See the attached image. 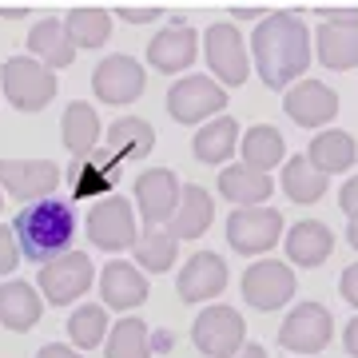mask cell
I'll return each mask as SVG.
<instances>
[{"label": "cell", "instance_id": "cell-13", "mask_svg": "<svg viewBox=\"0 0 358 358\" xmlns=\"http://www.w3.org/2000/svg\"><path fill=\"white\" fill-rule=\"evenodd\" d=\"M179 179L176 171H167V167H152V171H140L136 176V207H140V215L148 227L155 223H171L179 207Z\"/></svg>", "mask_w": 358, "mask_h": 358}, {"label": "cell", "instance_id": "cell-5", "mask_svg": "<svg viewBox=\"0 0 358 358\" xmlns=\"http://www.w3.org/2000/svg\"><path fill=\"white\" fill-rule=\"evenodd\" d=\"M64 171L52 159H0V192H8L20 203L56 199Z\"/></svg>", "mask_w": 358, "mask_h": 358}, {"label": "cell", "instance_id": "cell-23", "mask_svg": "<svg viewBox=\"0 0 358 358\" xmlns=\"http://www.w3.org/2000/svg\"><path fill=\"white\" fill-rule=\"evenodd\" d=\"M355 159H358L355 136H350V131H338V128L319 131V136L310 140V148H307V164L315 167V171H322L327 179L338 176V171H346Z\"/></svg>", "mask_w": 358, "mask_h": 358}, {"label": "cell", "instance_id": "cell-39", "mask_svg": "<svg viewBox=\"0 0 358 358\" xmlns=\"http://www.w3.org/2000/svg\"><path fill=\"white\" fill-rule=\"evenodd\" d=\"M155 8H124V13H120V20H128V24H152L155 20Z\"/></svg>", "mask_w": 358, "mask_h": 358}, {"label": "cell", "instance_id": "cell-31", "mask_svg": "<svg viewBox=\"0 0 358 358\" xmlns=\"http://www.w3.org/2000/svg\"><path fill=\"white\" fill-rule=\"evenodd\" d=\"M282 192L291 203H319L327 195V176L307 164V155H294L282 164Z\"/></svg>", "mask_w": 358, "mask_h": 358}, {"label": "cell", "instance_id": "cell-14", "mask_svg": "<svg viewBox=\"0 0 358 358\" xmlns=\"http://www.w3.org/2000/svg\"><path fill=\"white\" fill-rule=\"evenodd\" d=\"M282 108H287V115L299 128H322V124H331L334 115H338V96L322 80H299V84L287 88Z\"/></svg>", "mask_w": 358, "mask_h": 358}, {"label": "cell", "instance_id": "cell-30", "mask_svg": "<svg viewBox=\"0 0 358 358\" xmlns=\"http://www.w3.org/2000/svg\"><path fill=\"white\" fill-rule=\"evenodd\" d=\"M155 148V131L148 120L140 115H128V120H115L108 128V152L115 159H143V155Z\"/></svg>", "mask_w": 358, "mask_h": 358}, {"label": "cell", "instance_id": "cell-20", "mask_svg": "<svg viewBox=\"0 0 358 358\" xmlns=\"http://www.w3.org/2000/svg\"><path fill=\"white\" fill-rule=\"evenodd\" d=\"M211 219H215V203H211V192L199 187V183H187L183 192H179V207L176 215H171V227L167 235L171 239H199L207 227H211Z\"/></svg>", "mask_w": 358, "mask_h": 358}, {"label": "cell", "instance_id": "cell-17", "mask_svg": "<svg viewBox=\"0 0 358 358\" xmlns=\"http://www.w3.org/2000/svg\"><path fill=\"white\" fill-rule=\"evenodd\" d=\"M223 287H227V263H223V255H215V251L192 255L183 263V271H179V279H176V291H179L183 303H207V299H215Z\"/></svg>", "mask_w": 358, "mask_h": 358}, {"label": "cell", "instance_id": "cell-36", "mask_svg": "<svg viewBox=\"0 0 358 358\" xmlns=\"http://www.w3.org/2000/svg\"><path fill=\"white\" fill-rule=\"evenodd\" d=\"M16 263H20V247H16V235H13V227H0V275L16 271Z\"/></svg>", "mask_w": 358, "mask_h": 358}, {"label": "cell", "instance_id": "cell-10", "mask_svg": "<svg viewBox=\"0 0 358 358\" xmlns=\"http://www.w3.org/2000/svg\"><path fill=\"white\" fill-rule=\"evenodd\" d=\"M294 271L287 267V263H279V259H259V263H251V267L243 271V299L247 307L255 310H279L291 303L294 294Z\"/></svg>", "mask_w": 358, "mask_h": 358}, {"label": "cell", "instance_id": "cell-41", "mask_svg": "<svg viewBox=\"0 0 358 358\" xmlns=\"http://www.w3.org/2000/svg\"><path fill=\"white\" fill-rule=\"evenodd\" d=\"M343 343H346V350L358 358V315L350 322H346V331H343Z\"/></svg>", "mask_w": 358, "mask_h": 358}, {"label": "cell", "instance_id": "cell-25", "mask_svg": "<svg viewBox=\"0 0 358 358\" xmlns=\"http://www.w3.org/2000/svg\"><path fill=\"white\" fill-rule=\"evenodd\" d=\"M271 192H275L271 176L251 171V167H243V164L223 167V171H219V195L231 199L235 207H263L271 199Z\"/></svg>", "mask_w": 358, "mask_h": 358}, {"label": "cell", "instance_id": "cell-22", "mask_svg": "<svg viewBox=\"0 0 358 358\" xmlns=\"http://www.w3.org/2000/svg\"><path fill=\"white\" fill-rule=\"evenodd\" d=\"M334 251V235L319 219H303L287 231V255L294 267H322Z\"/></svg>", "mask_w": 358, "mask_h": 358}, {"label": "cell", "instance_id": "cell-3", "mask_svg": "<svg viewBox=\"0 0 358 358\" xmlns=\"http://www.w3.org/2000/svg\"><path fill=\"white\" fill-rule=\"evenodd\" d=\"M0 88L16 112H40L56 100V72H48L32 56H13L0 72Z\"/></svg>", "mask_w": 358, "mask_h": 358}, {"label": "cell", "instance_id": "cell-27", "mask_svg": "<svg viewBox=\"0 0 358 358\" xmlns=\"http://www.w3.org/2000/svg\"><path fill=\"white\" fill-rule=\"evenodd\" d=\"M239 148H243V167L263 171V176H271V167L287 164V140H282V131L271 128V124L247 128V136H243Z\"/></svg>", "mask_w": 358, "mask_h": 358}, {"label": "cell", "instance_id": "cell-19", "mask_svg": "<svg viewBox=\"0 0 358 358\" xmlns=\"http://www.w3.org/2000/svg\"><path fill=\"white\" fill-rule=\"evenodd\" d=\"M115 179H120V159H115L108 148H96V152L80 155L72 159L68 167V183H72V199H92V195H103L115 187Z\"/></svg>", "mask_w": 358, "mask_h": 358}, {"label": "cell", "instance_id": "cell-9", "mask_svg": "<svg viewBox=\"0 0 358 358\" xmlns=\"http://www.w3.org/2000/svg\"><path fill=\"white\" fill-rule=\"evenodd\" d=\"M88 239L100 251H128L136 247V211L124 195H103L88 211Z\"/></svg>", "mask_w": 358, "mask_h": 358}, {"label": "cell", "instance_id": "cell-8", "mask_svg": "<svg viewBox=\"0 0 358 358\" xmlns=\"http://www.w3.org/2000/svg\"><path fill=\"white\" fill-rule=\"evenodd\" d=\"M223 103H227V92L211 76H183L167 92V112L179 124H207L215 120V112H223Z\"/></svg>", "mask_w": 358, "mask_h": 358}, {"label": "cell", "instance_id": "cell-18", "mask_svg": "<svg viewBox=\"0 0 358 358\" xmlns=\"http://www.w3.org/2000/svg\"><path fill=\"white\" fill-rule=\"evenodd\" d=\"M319 64L331 72H350L358 64V16L346 20H322L319 36H315Z\"/></svg>", "mask_w": 358, "mask_h": 358}, {"label": "cell", "instance_id": "cell-21", "mask_svg": "<svg viewBox=\"0 0 358 358\" xmlns=\"http://www.w3.org/2000/svg\"><path fill=\"white\" fill-rule=\"evenodd\" d=\"M100 294H103L108 307L131 310V307H140L143 299H148V279L140 275V267L115 259V263H108V267L100 271Z\"/></svg>", "mask_w": 358, "mask_h": 358}, {"label": "cell", "instance_id": "cell-1", "mask_svg": "<svg viewBox=\"0 0 358 358\" xmlns=\"http://www.w3.org/2000/svg\"><path fill=\"white\" fill-rule=\"evenodd\" d=\"M251 68L267 88H291L310 68V32L299 13H267L251 32Z\"/></svg>", "mask_w": 358, "mask_h": 358}, {"label": "cell", "instance_id": "cell-7", "mask_svg": "<svg viewBox=\"0 0 358 358\" xmlns=\"http://www.w3.org/2000/svg\"><path fill=\"white\" fill-rule=\"evenodd\" d=\"M282 235V215L271 207H235L227 215V243L239 255H267Z\"/></svg>", "mask_w": 358, "mask_h": 358}, {"label": "cell", "instance_id": "cell-42", "mask_svg": "<svg viewBox=\"0 0 358 358\" xmlns=\"http://www.w3.org/2000/svg\"><path fill=\"white\" fill-rule=\"evenodd\" d=\"M231 358H267V350H263L259 343H243L239 350H235V355H231Z\"/></svg>", "mask_w": 358, "mask_h": 358}, {"label": "cell", "instance_id": "cell-4", "mask_svg": "<svg viewBox=\"0 0 358 358\" xmlns=\"http://www.w3.org/2000/svg\"><path fill=\"white\" fill-rule=\"evenodd\" d=\"M203 52H207V68L215 72V84L223 88H239L251 76V60H247V44L243 32L227 20H219L203 32Z\"/></svg>", "mask_w": 358, "mask_h": 358}, {"label": "cell", "instance_id": "cell-35", "mask_svg": "<svg viewBox=\"0 0 358 358\" xmlns=\"http://www.w3.org/2000/svg\"><path fill=\"white\" fill-rule=\"evenodd\" d=\"M68 334H72V343L80 350H92V346H100L108 338V310L103 307H80L72 310V319H68Z\"/></svg>", "mask_w": 358, "mask_h": 358}, {"label": "cell", "instance_id": "cell-12", "mask_svg": "<svg viewBox=\"0 0 358 358\" xmlns=\"http://www.w3.org/2000/svg\"><path fill=\"white\" fill-rule=\"evenodd\" d=\"M92 279H96V267H92V255H84V251H68V255L40 267V287L48 294V303H56V307L76 303L92 287Z\"/></svg>", "mask_w": 358, "mask_h": 358}, {"label": "cell", "instance_id": "cell-44", "mask_svg": "<svg viewBox=\"0 0 358 358\" xmlns=\"http://www.w3.org/2000/svg\"><path fill=\"white\" fill-rule=\"evenodd\" d=\"M346 243H350V247H355V251H358V219H355V223H350V227H346Z\"/></svg>", "mask_w": 358, "mask_h": 358}, {"label": "cell", "instance_id": "cell-2", "mask_svg": "<svg viewBox=\"0 0 358 358\" xmlns=\"http://www.w3.org/2000/svg\"><path fill=\"white\" fill-rule=\"evenodd\" d=\"M76 211L68 199H40V203H28L20 215L13 219V235L20 255L32 259V263H52V259L68 255V247L76 239Z\"/></svg>", "mask_w": 358, "mask_h": 358}, {"label": "cell", "instance_id": "cell-45", "mask_svg": "<svg viewBox=\"0 0 358 358\" xmlns=\"http://www.w3.org/2000/svg\"><path fill=\"white\" fill-rule=\"evenodd\" d=\"M0 207H4V192H0Z\"/></svg>", "mask_w": 358, "mask_h": 358}, {"label": "cell", "instance_id": "cell-26", "mask_svg": "<svg viewBox=\"0 0 358 358\" xmlns=\"http://www.w3.org/2000/svg\"><path fill=\"white\" fill-rule=\"evenodd\" d=\"M235 148H239V124L231 120V115H215V120H207L203 128L195 131V143L192 152L199 164H227L231 155H235Z\"/></svg>", "mask_w": 358, "mask_h": 358}, {"label": "cell", "instance_id": "cell-34", "mask_svg": "<svg viewBox=\"0 0 358 358\" xmlns=\"http://www.w3.org/2000/svg\"><path fill=\"white\" fill-rule=\"evenodd\" d=\"M176 255H179V243L164 227H148L140 239H136V263H140L143 271H152V275L167 271L176 263Z\"/></svg>", "mask_w": 358, "mask_h": 358}, {"label": "cell", "instance_id": "cell-29", "mask_svg": "<svg viewBox=\"0 0 358 358\" xmlns=\"http://www.w3.org/2000/svg\"><path fill=\"white\" fill-rule=\"evenodd\" d=\"M0 322L8 331L24 334L40 322V294L28 287V282H4L0 287Z\"/></svg>", "mask_w": 358, "mask_h": 358}, {"label": "cell", "instance_id": "cell-24", "mask_svg": "<svg viewBox=\"0 0 358 358\" xmlns=\"http://www.w3.org/2000/svg\"><path fill=\"white\" fill-rule=\"evenodd\" d=\"M28 52H32L48 72L52 68H68L76 60V48H72V40H68V32H64V20H56V16H44V20L32 24V32H28Z\"/></svg>", "mask_w": 358, "mask_h": 358}, {"label": "cell", "instance_id": "cell-28", "mask_svg": "<svg viewBox=\"0 0 358 358\" xmlns=\"http://www.w3.org/2000/svg\"><path fill=\"white\" fill-rule=\"evenodd\" d=\"M60 136H64V148L72 155H88L96 152V143H100V115L92 108L88 100H76L64 108V120H60Z\"/></svg>", "mask_w": 358, "mask_h": 358}, {"label": "cell", "instance_id": "cell-40", "mask_svg": "<svg viewBox=\"0 0 358 358\" xmlns=\"http://www.w3.org/2000/svg\"><path fill=\"white\" fill-rule=\"evenodd\" d=\"M36 358H80L72 346H60V343H48V346H40V355Z\"/></svg>", "mask_w": 358, "mask_h": 358}, {"label": "cell", "instance_id": "cell-33", "mask_svg": "<svg viewBox=\"0 0 358 358\" xmlns=\"http://www.w3.org/2000/svg\"><path fill=\"white\" fill-rule=\"evenodd\" d=\"M108 350L103 358H152V346H148V322L143 319H120L108 331Z\"/></svg>", "mask_w": 358, "mask_h": 358}, {"label": "cell", "instance_id": "cell-32", "mask_svg": "<svg viewBox=\"0 0 358 358\" xmlns=\"http://www.w3.org/2000/svg\"><path fill=\"white\" fill-rule=\"evenodd\" d=\"M64 32L72 40V48H100L112 36V16L103 8H72L64 16Z\"/></svg>", "mask_w": 358, "mask_h": 358}, {"label": "cell", "instance_id": "cell-38", "mask_svg": "<svg viewBox=\"0 0 358 358\" xmlns=\"http://www.w3.org/2000/svg\"><path fill=\"white\" fill-rule=\"evenodd\" d=\"M338 294H343L350 307H358V263H350V267L338 275Z\"/></svg>", "mask_w": 358, "mask_h": 358}, {"label": "cell", "instance_id": "cell-37", "mask_svg": "<svg viewBox=\"0 0 358 358\" xmlns=\"http://www.w3.org/2000/svg\"><path fill=\"white\" fill-rule=\"evenodd\" d=\"M338 207H343V215L355 223L358 219V176H350L343 183V192H338Z\"/></svg>", "mask_w": 358, "mask_h": 358}, {"label": "cell", "instance_id": "cell-15", "mask_svg": "<svg viewBox=\"0 0 358 358\" xmlns=\"http://www.w3.org/2000/svg\"><path fill=\"white\" fill-rule=\"evenodd\" d=\"M195 56H199V36H195L179 16L164 28V32H155L152 44H148V64H152L155 72H164V76H176L183 68H192Z\"/></svg>", "mask_w": 358, "mask_h": 358}, {"label": "cell", "instance_id": "cell-43", "mask_svg": "<svg viewBox=\"0 0 358 358\" xmlns=\"http://www.w3.org/2000/svg\"><path fill=\"white\" fill-rule=\"evenodd\" d=\"M235 16L239 20H263V13H255V8H235Z\"/></svg>", "mask_w": 358, "mask_h": 358}, {"label": "cell", "instance_id": "cell-6", "mask_svg": "<svg viewBox=\"0 0 358 358\" xmlns=\"http://www.w3.org/2000/svg\"><path fill=\"white\" fill-rule=\"evenodd\" d=\"M334 338V319L322 303H299L279 327V346L294 355H319Z\"/></svg>", "mask_w": 358, "mask_h": 358}, {"label": "cell", "instance_id": "cell-16", "mask_svg": "<svg viewBox=\"0 0 358 358\" xmlns=\"http://www.w3.org/2000/svg\"><path fill=\"white\" fill-rule=\"evenodd\" d=\"M143 64H136L131 56H108L100 68H96V76H92V92L100 96L103 103H131L143 96Z\"/></svg>", "mask_w": 358, "mask_h": 358}, {"label": "cell", "instance_id": "cell-11", "mask_svg": "<svg viewBox=\"0 0 358 358\" xmlns=\"http://www.w3.org/2000/svg\"><path fill=\"white\" fill-rule=\"evenodd\" d=\"M192 343L207 358H231L243 346V319H239V310L223 307V303L207 307L192 327Z\"/></svg>", "mask_w": 358, "mask_h": 358}]
</instances>
